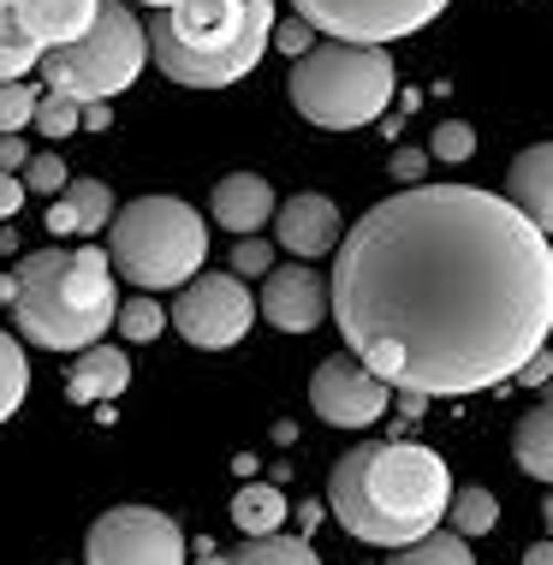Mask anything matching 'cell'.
Wrapping results in <instances>:
<instances>
[{
    "instance_id": "f35d334b",
    "label": "cell",
    "mask_w": 553,
    "mask_h": 565,
    "mask_svg": "<svg viewBox=\"0 0 553 565\" xmlns=\"http://www.w3.org/2000/svg\"><path fill=\"white\" fill-rule=\"evenodd\" d=\"M0 303H12V274H0Z\"/></svg>"
},
{
    "instance_id": "836d02e7",
    "label": "cell",
    "mask_w": 553,
    "mask_h": 565,
    "mask_svg": "<svg viewBox=\"0 0 553 565\" xmlns=\"http://www.w3.org/2000/svg\"><path fill=\"white\" fill-rule=\"evenodd\" d=\"M24 179L19 173H0V221H12V215H19V209H24Z\"/></svg>"
},
{
    "instance_id": "e0dca14e",
    "label": "cell",
    "mask_w": 553,
    "mask_h": 565,
    "mask_svg": "<svg viewBox=\"0 0 553 565\" xmlns=\"http://www.w3.org/2000/svg\"><path fill=\"white\" fill-rule=\"evenodd\" d=\"M506 203L547 233V221H553V149L547 143H530L524 156L512 161V173H506Z\"/></svg>"
},
{
    "instance_id": "ba28073f",
    "label": "cell",
    "mask_w": 553,
    "mask_h": 565,
    "mask_svg": "<svg viewBox=\"0 0 553 565\" xmlns=\"http://www.w3.org/2000/svg\"><path fill=\"white\" fill-rule=\"evenodd\" d=\"M440 12L447 0H291V19H304L316 36L358 42V49H387L398 36H417Z\"/></svg>"
},
{
    "instance_id": "7a4b0ae2",
    "label": "cell",
    "mask_w": 553,
    "mask_h": 565,
    "mask_svg": "<svg viewBox=\"0 0 553 565\" xmlns=\"http://www.w3.org/2000/svg\"><path fill=\"white\" fill-rule=\"evenodd\" d=\"M447 500L453 470L423 440H358L328 477L333 518L369 547H405L440 530Z\"/></svg>"
},
{
    "instance_id": "3957f363",
    "label": "cell",
    "mask_w": 553,
    "mask_h": 565,
    "mask_svg": "<svg viewBox=\"0 0 553 565\" xmlns=\"http://www.w3.org/2000/svg\"><path fill=\"white\" fill-rule=\"evenodd\" d=\"M274 0H173L156 7L143 42L149 60L184 89H233L268 54Z\"/></svg>"
},
{
    "instance_id": "4fadbf2b",
    "label": "cell",
    "mask_w": 553,
    "mask_h": 565,
    "mask_svg": "<svg viewBox=\"0 0 553 565\" xmlns=\"http://www.w3.org/2000/svg\"><path fill=\"white\" fill-rule=\"evenodd\" d=\"M274 244L291 250L298 263H316L340 244V209L328 196H291V203H274Z\"/></svg>"
},
{
    "instance_id": "8992f818",
    "label": "cell",
    "mask_w": 553,
    "mask_h": 565,
    "mask_svg": "<svg viewBox=\"0 0 553 565\" xmlns=\"http://www.w3.org/2000/svg\"><path fill=\"white\" fill-rule=\"evenodd\" d=\"M203 256H209V226L179 196H137L114 215V233H107V268L137 292L184 286L203 268Z\"/></svg>"
},
{
    "instance_id": "8fae6325",
    "label": "cell",
    "mask_w": 553,
    "mask_h": 565,
    "mask_svg": "<svg viewBox=\"0 0 553 565\" xmlns=\"http://www.w3.org/2000/svg\"><path fill=\"white\" fill-rule=\"evenodd\" d=\"M387 399H393V387L381 375H369L351 351H333V358L316 363L310 405H316L321 423H333V429H369V423H381Z\"/></svg>"
},
{
    "instance_id": "7c38bea8",
    "label": "cell",
    "mask_w": 553,
    "mask_h": 565,
    "mask_svg": "<svg viewBox=\"0 0 553 565\" xmlns=\"http://www.w3.org/2000/svg\"><path fill=\"white\" fill-rule=\"evenodd\" d=\"M263 316L280 333H316L328 322V280L310 263H291V268H268L263 286Z\"/></svg>"
},
{
    "instance_id": "30bf717a",
    "label": "cell",
    "mask_w": 553,
    "mask_h": 565,
    "mask_svg": "<svg viewBox=\"0 0 553 565\" xmlns=\"http://www.w3.org/2000/svg\"><path fill=\"white\" fill-rule=\"evenodd\" d=\"M84 565H184V536L156 507H107L84 536Z\"/></svg>"
},
{
    "instance_id": "6da1fadb",
    "label": "cell",
    "mask_w": 553,
    "mask_h": 565,
    "mask_svg": "<svg viewBox=\"0 0 553 565\" xmlns=\"http://www.w3.org/2000/svg\"><path fill=\"white\" fill-rule=\"evenodd\" d=\"M328 316L405 399L506 387L553 328V250L500 191L405 185L333 244Z\"/></svg>"
},
{
    "instance_id": "ffe728a7",
    "label": "cell",
    "mask_w": 553,
    "mask_h": 565,
    "mask_svg": "<svg viewBox=\"0 0 553 565\" xmlns=\"http://www.w3.org/2000/svg\"><path fill=\"white\" fill-rule=\"evenodd\" d=\"M60 203H66V215H72V238H96L102 221L114 215V191H107L102 179H66Z\"/></svg>"
},
{
    "instance_id": "ab89813d",
    "label": "cell",
    "mask_w": 553,
    "mask_h": 565,
    "mask_svg": "<svg viewBox=\"0 0 553 565\" xmlns=\"http://www.w3.org/2000/svg\"><path fill=\"white\" fill-rule=\"evenodd\" d=\"M196 565H226V559H221V554H203V559H196Z\"/></svg>"
},
{
    "instance_id": "e575fe53",
    "label": "cell",
    "mask_w": 553,
    "mask_h": 565,
    "mask_svg": "<svg viewBox=\"0 0 553 565\" xmlns=\"http://www.w3.org/2000/svg\"><path fill=\"white\" fill-rule=\"evenodd\" d=\"M30 161V149L19 143V131H0V173H19Z\"/></svg>"
},
{
    "instance_id": "5bb4252c",
    "label": "cell",
    "mask_w": 553,
    "mask_h": 565,
    "mask_svg": "<svg viewBox=\"0 0 553 565\" xmlns=\"http://www.w3.org/2000/svg\"><path fill=\"white\" fill-rule=\"evenodd\" d=\"M96 7L102 0H12V19L30 42H36L42 54L49 49H66V42H78L89 24H96Z\"/></svg>"
},
{
    "instance_id": "8d00e7d4",
    "label": "cell",
    "mask_w": 553,
    "mask_h": 565,
    "mask_svg": "<svg viewBox=\"0 0 553 565\" xmlns=\"http://www.w3.org/2000/svg\"><path fill=\"white\" fill-rule=\"evenodd\" d=\"M49 233L54 238H72V215H66V203H60V196L49 203Z\"/></svg>"
},
{
    "instance_id": "4316f807",
    "label": "cell",
    "mask_w": 553,
    "mask_h": 565,
    "mask_svg": "<svg viewBox=\"0 0 553 565\" xmlns=\"http://www.w3.org/2000/svg\"><path fill=\"white\" fill-rule=\"evenodd\" d=\"M30 126L49 137V143H60V137H72V131H84V126H78V102H72V96H54V89H49V96H36Z\"/></svg>"
},
{
    "instance_id": "52a82bcc",
    "label": "cell",
    "mask_w": 553,
    "mask_h": 565,
    "mask_svg": "<svg viewBox=\"0 0 553 565\" xmlns=\"http://www.w3.org/2000/svg\"><path fill=\"white\" fill-rule=\"evenodd\" d=\"M143 60H149V42H143V24L131 19V7L102 0L96 24L78 42L42 54V78H49L54 96H72L84 108V102H107L119 89H131Z\"/></svg>"
},
{
    "instance_id": "d4e9b609",
    "label": "cell",
    "mask_w": 553,
    "mask_h": 565,
    "mask_svg": "<svg viewBox=\"0 0 553 565\" xmlns=\"http://www.w3.org/2000/svg\"><path fill=\"white\" fill-rule=\"evenodd\" d=\"M24 393H30V358L12 333H0V423L24 405Z\"/></svg>"
},
{
    "instance_id": "f546056e",
    "label": "cell",
    "mask_w": 553,
    "mask_h": 565,
    "mask_svg": "<svg viewBox=\"0 0 553 565\" xmlns=\"http://www.w3.org/2000/svg\"><path fill=\"white\" fill-rule=\"evenodd\" d=\"M30 114H36V89L24 78L19 84H0V131H24Z\"/></svg>"
},
{
    "instance_id": "44dd1931",
    "label": "cell",
    "mask_w": 553,
    "mask_h": 565,
    "mask_svg": "<svg viewBox=\"0 0 553 565\" xmlns=\"http://www.w3.org/2000/svg\"><path fill=\"white\" fill-rule=\"evenodd\" d=\"M221 559L226 565H321L310 542H304V536H280V530H274V536H244L233 554H221Z\"/></svg>"
},
{
    "instance_id": "d6a6232c",
    "label": "cell",
    "mask_w": 553,
    "mask_h": 565,
    "mask_svg": "<svg viewBox=\"0 0 553 565\" xmlns=\"http://www.w3.org/2000/svg\"><path fill=\"white\" fill-rule=\"evenodd\" d=\"M393 179H398V185H423V179H428V156H423V149H398V156H393Z\"/></svg>"
},
{
    "instance_id": "1f68e13d",
    "label": "cell",
    "mask_w": 553,
    "mask_h": 565,
    "mask_svg": "<svg viewBox=\"0 0 553 565\" xmlns=\"http://www.w3.org/2000/svg\"><path fill=\"white\" fill-rule=\"evenodd\" d=\"M274 268V244L268 238H238L233 244V274H268Z\"/></svg>"
},
{
    "instance_id": "60d3db41",
    "label": "cell",
    "mask_w": 553,
    "mask_h": 565,
    "mask_svg": "<svg viewBox=\"0 0 553 565\" xmlns=\"http://www.w3.org/2000/svg\"><path fill=\"white\" fill-rule=\"evenodd\" d=\"M149 7H173V0H149Z\"/></svg>"
},
{
    "instance_id": "74e56055",
    "label": "cell",
    "mask_w": 553,
    "mask_h": 565,
    "mask_svg": "<svg viewBox=\"0 0 553 565\" xmlns=\"http://www.w3.org/2000/svg\"><path fill=\"white\" fill-rule=\"evenodd\" d=\"M524 565H553V547H547V542H535L530 554H524Z\"/></svg>"
},
{
    "instance_id": "5b68a950",
    "label": "cell",
    "mask_w": 553,
    "mask_h": 565,
    "mask_svg": "<svg viewBox=\"0 0 553 565\" xmlns=\"http://www.w3.org/2000/svg\"><path fill=\"white\" fill-rule=\"evenodd\" d=\"M393 60L387 49H358V42H316L310 54L291 60L286 96L321 131H363L387 119L393 102Z\"/></svg>"
},
{
    "instance_id": "b9f144b4",
    "label": "cell",
    "mask_w": 553,
    "mask_h": 565,
    "mask_svg": "<svg viewBox=\"0 0 553 565\" xmlns=\"http://www.w3.org/2000/svg\"><path fill=\"white\" fill-rule=\"evenodd\" d=\"M7 7H12V0H0V12H7Z\"/></svg>"
},
{
    "instance_id": "ac0fdd59",
    "label": "cell",
    "mask_w": 553,
    "mask_h": 565,
    "mask_svg": "<svg viewBox=\"0 0 553 565\" xmlns=\"http://www.w3.org/2000/svg\"><path fill=\"white\" fill-rule=\"evenodd\" d=\"M233 524L238 536H274V530L286 524V494L274 482H251L233 494Z\"/></svg>"
},
{
    "instance_id": "9a60e30c",
    "label": "cell",
    "mask_w": 553,
    "mask_h": 565,
    "mask_svg": "<svg viewBox=\"0 0 553 565\" xmlns=\"http://www.w3.org/2000/svg\"><path fill=\"white\" fill-rule=\"evenodd\" d=\"M209 215L221 221L233 238H251L256 226L274 221V185L263 173H226L221 185L209 191Z\"/></svg>"
},
{
    "instance_id": "277c9868",
    "label": "cell",
    "mask_w": 553,
    "mask_h": 565,
    "mask_svg": "<svg viewBox=\"0 0 553 565\" xmlns=\"http://www.w3.org/2000/svg\"><path fill=\"white\" fill-rule=\"evenodd\" d=\"M119 316V286L107 268L102 244H72V250H30L12 268V322L30 345L72 351L96 345Z\"/></svg>"
},
{
    "instance_id": "d6986e66",
    "label": "cell",
    "mask_w": 553,
    "mask_h": 565,
    "mask_svg": "<svg viewBox=\"0 0 553 565\" xmlns=\"http://www.w3.org/2000/svg\"><path fill=\"white\" fill-rule=\"evenodd\" d=\"M512 458L530 470L535 482L553 477V411H547V405H535L530 417L512 429Z\"/></svg>"
},
{
    "instance_id": "4dcf8cb0",
    "label": "cell",
    "mask_w": 553,
    "mask_h": 565,
    "mask_svg": "<svg viewBox=\"0 0 553 565\" xmlns=\"http://www.w3.org/2000/svg\"><path fill=\"white\" fill-rule=\"evenodd\" d=\"M268 49H280L286 60H298V54H310L316 49V30L310 24H304V19H274V36H268Z\"/></svg>"
},
{
    "instance_id": "d590c367",
    "label": "cell",
    "mask_w": 553,
    "mask_h": 565,
    "mask_svg": "<svg viewBox=\"0 0 553 565\" xmlns=\"http://www.w3.org/2000/svg\"><path fill=\"white\" fill-rule=\"evenodd\" d=\"M78 126L107 131V126H114V108H107V102H84V108H78Z\"/></svg>"
},
{
    "instance_id": "2e32d148",
    "label": "cell",
    "mask_w": 553,
    "mask_h": 565,
    "mask_svg": "<svg viewBox=\"0 0 553 565\" xmlns=\"http://www.w3.org/2000/svg\"><path fill=\"white\" fill-rule=\"evenodd\" d=\"M126 381H131V358L119 345H84L78 351V363H72V375H66V399L72 405H102V399H119L126 393Z\"/></svg>"
},
{
    "instance_id": "7402d4cb",
    "label": "cell",
    "mask_w": 553,
    "mask_h": 565,
    "mask_svg": "<svg viewBox=\"0 0 553 565\" xmlns=\"http://www.w3.org/2000/svg\"><path fill=\"white\" fill-rule=\"evenodd\" d=\"M440 524H453V536H488V530L500 524V500L488 494V488H453V500H447V518Z\"/></svg>"
},
{
    "instance_id": "f1b7e54d",
    "label": "cell",
    "mask_w": 553,
    "mask_h": 565,
    "mask_svg": "<svg viewBox=\"0 0 553 565\" xmlns=\"http://www.w3.org/2000/svg\"><path fill=\"white\" fill-rule=\"evenodd\" d=\"M19 179H24V191H49V196H54V191H66L72 173H66V161H60L54 149H42V156H30V161L19 167Z\"/></svg>"
},
{
    "instance_id": "83f0119b",
    "label": "cell",
    "mask_w": 553,
    "mask_h": 565,
    "mask_svg": "<svg viewBox=\"0 0 553 565\" xmlns=\"http://www.w3.org/2000/svg\"><path fill=\"white\" fill-rule=\"evenodd\" d=\"M423 156L428 161H470L476 156V131L465 126V119H447V126H435V137H428Z\"/></svg>"
},
{
    "instance_id": "484cf974",
    "label": "cell",
    "mask_w": 553,
    "mask_h": 565,
    "mask_svg": "<svg viewBox=\"0 0 553 565\" xmlns=\"http://www.w3.org/2000/svg\"><path fill=\"white\" fill-rule=\"evenodd\" d=\"M114 328L126 333L131 345H149L156 333L167 328V310L156 303V292H137V298H119V316H114Z\"/></svg>"
},
{
    "instance_id": "603a6c76",
    "label": "cell",
    "mask_w": 553,
    "mask_h": 565,
    "mask_svg": "<svg viewBox=\"0 0 553 565\" xmlns=\"http://www.w3.org/2000/svg\"><path fill=\"white\" fill-rule=\"evenodd\" d=\"M393 565H476V559H470V542L465 536H453V530H428V536L398 547Z\"/></svg>"
},
{
    "instance_id": "cb8c5ba5",
    "label": "cell",
    "mask_w": 553,
    "mask_h": 565,
    "mask_svg": "<svg viewBox=\"0 0 553 565\" xmlns=\"http://www.w3.org/2000/svg\"><path fill=\"white\" fill-rule=\"evenodd\" d=\"M42 66V49L19 30V19L12 12H0V84H19L24 72Z\"/></svg>"
},
{
    "instance_id": "9c48e42d",
    "label": "cell",
    "mask_w": 553,
    "mask_h": 565,
    "mask_svg": "<svg viewBox=\"0 0 553 565\" xmlns=\"http://www.w3.org/2000/svg\"><path fill=\"white\" fill-rule=\"evenodd\" d=\"M251 322H256V298H251V286H244L238 274H203L196 268L173 298V328L196 351L238 345L244 333H251Z\"/></svg>"
}]
</instances>
